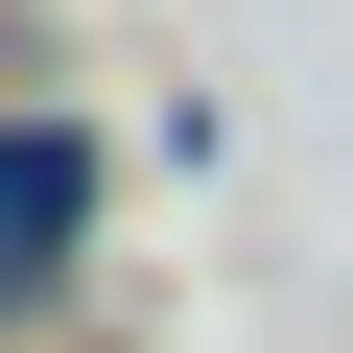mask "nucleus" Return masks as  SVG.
Returning <instances> with one entry per match:
<instances>
[{"label": "nucleus", "mask_w": 353, "mask_h": 353, "mask_svg": "<svg viewBox=\"0 0 353 353\" xmlns=\"http://www.w3.org/2000/svg\"><path fill=\"white\" fill-rule=\"evenodd\" d=\"M71 212H94V141H71V118H0V306L71 259Z\"/></svg>", "instance_id": "f257e3e1"}]
</instances>
